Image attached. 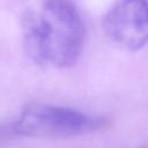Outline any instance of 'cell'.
Returning a JSON list of instances; mask_svg holds the SVG:
<instances>
[{
	"label": "cell",
	"instance_id": "cell-5",
	"mask_svg": "<svg viewBox=\"0 0 148 148\" xmlns=\"http://www.w3.org/2000/svg\"><path fill=\"white\" fill-rule=\"evenodd\" d=\"M142 148H148V147H142Z\"/></svg>",
	"mask_w": 148,
	"mask_h": 148
},
{
	"label": "cell",
	"instance_id": "cell-1",
	"mask_svg": "<svg viewBox=\"0 0 148 148\" xmlns=\"http://www.w3.org/2000/svg\"><path fill=\"white\" fill-rule=\"evenodd\" d=\"M84 23L68 0H47L27 22L25 39L32 57L43 64L69 67L81 54Z\"/></svg>",
	"mask_w": 148,
	"mask_h": 148
},
{
	"label": "cell",
	"instance_id": "cell-4",
	"mask_svg": "<svg viewBox=\"0 0 148 148\" xmlns=\"http://www.w3.org/2000/svg\"><path fill=\"white\" fill-rule=\"evenodd\" d=\"M13 133H15L14 131V127H9V126H6V125H2L0 124V142H3L6 140H8Z\"/></svg>",
	"mask_w": 148,
	"mask_h": 148
},
{
	"label": "cell",
	"instance_id": "cell-3",
	"mask_svg": "<svg viewBox=\"0 0 148 148\" xmlns=\"http://www.w3.org/2000/svg\"><path fill=\"white\" fill-rule=\"evenodd\" d=\"M106 35L135 51L148 44V0H117L103 18Z\"/></svg>",
	"mask_w": 148,
	"mask_h": 148
},
{
	"label": "cell",
	"instance_id": "cell-2",
	"mask_svg": "<svg viewBox=\"0 0 148 148\" xmlns=\"http://www.w3.org/2000/svg\"><path fill=\"white\" fill-rule=\"evenodd\" d=\"M108 123L105 118L90 117L64 106L32 104L22 111L13 127L22 135L61 138L101 130Z\"/></svg>",
	"mask_w": 148,
	"mask_h": 148
}]
</instances>
